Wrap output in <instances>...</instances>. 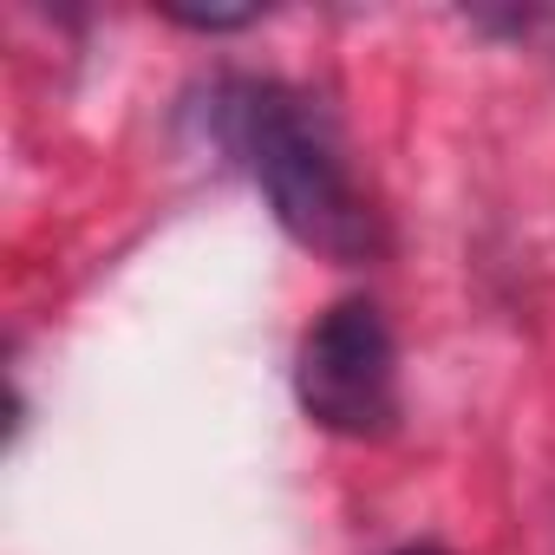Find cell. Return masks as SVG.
<instances>
[{
  "label": "cell",
  "mask_w": 555,
  "mask_h": 555,
  "mask_svg": "<svg viewBox=\"0 0 555 555\" xmlns=\"http://www.w3.org/2000/svg\"><path fill=\"white\" fill-rule=\"evenodd\" d=\"M203 131L261 190L268 216L288 229V242L347 268L386 255V216L360 183L347 131L327 112V99L274 73H222L209 79Z\"/></svg>",
  "instance_id": "obj_1"
},
{
  "label": "cell",
  "mask_w": 555,
  "mask_h": 555,
  "mask_svg": "<svg viewBox=\"0 0 555 555\" xmlns=\"http://www.w3.org/2000/svg\"><path fill=\"white\" fill-rule=\"evenodd\" d=\"M295 399L308 425L353 444H379L399 431V334L379 301L347 295L314 314L295 347Z\"/></svg>",
  "instance_id": "obj_2"
},
{
  "label": "cell",
  "mask_w": 555,
  "mask_h": 555,
  "mask_svg": "<svg viewBox=\"0 0 555 555\" xmlns=\"http://www.w3.org/2000/svg\"><path fill=\"white\" fill-rule=\"evenodd\" d=\"M392 555H451V548H438V542H405V548H392Z\"/></svg>",
  "instance_id": "obj_3"
}]
</instances>
